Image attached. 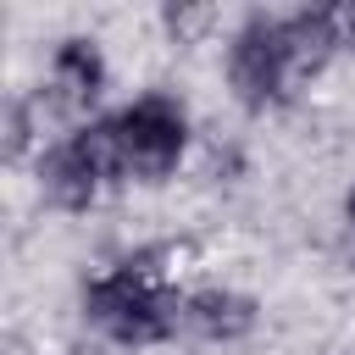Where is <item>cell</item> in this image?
Returning <instances> with one entry per match:
<instances>
[{
	"label": "cell",
	"instance_id": "9c48e42d",
	"mask_svg": "<svg viewBox=\"0 0 355 355\" xmlns=\"http://www.w3.org/2000/svg\"><path fill=\"white\" fill-rule=\"evenodd\" d=\"M161 22H166V33L183 44V39H200V33L216 22V11H211V6H166Z\"/></svg>",
	"mask_w": 355,
	"mask_h": 355
},
{
	"label": "cell",
	"instance_id": "277c9868",
	"mask_svg": "<svg viewBox=\"0 0 355 355\" xmlns=\"http://www.w3.org/2000/svg\"><path fill=\"white\" fill-rule=\"evenodd\" d=\"M100 89H105V55H100V44H94V39H78V33L61 39L55 55H50V78H44L50 111L83 116V111L100 100Z\"/></svg>",
	"mask_w": 355,
	"mask_h": 355
},
{
	"label": "cell",
	"instance_id": "6da1fadb",
	"mask_svg": "<svg viewBox=\"0 0 355 355\" xmlns=\"http://www.w3.org/2000/svg\"><path fill=\"white\" fill-rule=\"evenodd\" d=\"M83 316L116 344H161V338L183 333V294L172 283H161L150 255H139L83 288Z\"/></svg>",
	"mask_w": 355,
	"mask_h": 355
},
{
	"label": "cell",
	"instance_id": "7a4b0ae2",
	"mask_svg": "<svg viewBox=\"0 0 355 355\" xmlns=\"http://www.w3.org/2000/svg\"><path fill=\"white\" fill-rule=\"evenodd\" d=\"M227 83H233V94H239L244 111H266V105H277V100L300 83V78H294V55H288V28H283V17L255 11V17L239 22V33H233V44H227Z\"/></svg>",
	"mask_w": 355,
	"mask_h": 355
},
{
	"label": "cell",
	"instance_id": "30bf717a",
	"mask_svg": "<svg viewBox=\"0 0 355 355\" xmlns=\"http://www.w3.org/2000/svg\"><path fill=\"white\" fill-rule=\"evenodd\" d=\"M344 216H349V227H355V189L344 194Z\"/></svg>",
	"mask_w": 355,
	"mask_h": 355
},
{
	"label": "cell",
	"instance_id": "8992f818",
	"mask_svg": "<svg viewBox=\"0 0 355 355\" xmlns=\"http://www.w3.org/2000/svg\"><path fill=\"white\" fill-rule=\"evenodd\" d=\"M255 316H261L255 300L239 294V288H222V283L183 294V333H194V338H205V344H233V338H244V333L255 327Z\"/></svg>",
	"mask_w": 355,
	"mask_h": 355
},
{
	"label": "cell",
	"instance_id": "3957f363",
	"mask_svg": "<svg viewBox=\"0 0 355 355\" xmlns=\"http://www.w3.org/2000/svg\"><path fill=\"white\" fill-rule=\"evenodd\" d=\"M116 133H122L128 178L161 183V178L178 172V161L189 150V111L172 94H139L133 105L116 111Z\"/></svg>",
	"mask_w": 355,
	"mask_h": 355
},
{
	"label": "cell",
	"instance_id": "5b68a950",
	"mask_svg": "<svg viewBox=\"0 0 355 355\" xmlns=\"http://www.w3.org/2000/svg\"><path fill=\"white\" fill-rule=\"evenodd\" d=\"M100 189H105L100 166L83 155V144H78L72 133L55 139V144L39 155V194H44L55 211H89Z\"/></svg>",
	"mask_w": 355,
	"mask_h": 355
},
{
	"label": "cell",
	"instance_id": "ba28073f",
	"mask_svg": "<svg viewBox=\"0 0 355 355\" xmlns=\"http://www.w3.org/2000/svg\"><path fill=\"white\" fill-rule=\"evenodd\" d=\"M316 17H322V28H327L338 55L355 50V0H327V6H316Z\"/></svg>",
	"mask_w": 355,
	"mask_h": 355
},
{
	"label": "cell",
	"instance_id": "52a82bcc",
	"mask_svg": "<svg viewBox=\"0 0 355 355\" xmlns=\"http://www.w3.org/2000/svg\"><path fill=\"white\" fill-rule=\"evenodd\" d=\"M33 133H39V105L33 100H11L6 105V161H22Z\"/></svg>",
	"mask_w": 355,
	"mask_h": 355
}]
</instances>
